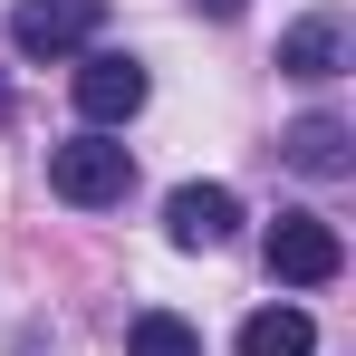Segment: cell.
<instances>
[{
	"mask_svg": "<svg viewBox=\"0 0 356 356\" xmlns=\"http://www.w3.org/2000/svg\"><path fill=\"white\" fill-rule=\"evenodd\" d=\"M49 193L77 202V212H106V202L135 193V154L116 135H67V145H49Z\"/></svg>",
	"mask_w": 356,
	"mask_h": 356,
	"instance_id": "cell-1",
	"label": "cell"
},
{
	"mask_svg": "<svg viewBox=\"0 0 356 356\" xmlns=\"http://www.w3.org/2000/svg\"><path fill=\"white\" fill-rule=\"evenodd\" d=\"M106 29V0H19L10 10V49L19 58H67Z\"/></svg>",
	"mask_w": 356,
	"mask_h": 356,
	"instance_id": "cell-2",
	"label": "cell"
},
{
	"mask_svg": "<svg viewBox=\"0 0 356 356\" xmlns=\"http://www.w3.org/2000/svg\"><path fill=\"white\" fill-rule=\"evenodd\" d=\"M260 250H270V280H298V289H318V280H337V270H347V241L327 232L318 212H280Z\"/></svg>",
	"mask_w": 356,
	"mask_h": 356,
	"instance_id": "cell-3",
	"label": "cell"
},
{
	"mask_svg": "<svg viewBox=\"0 0 356 356\" xmlns=\"http://www.w3.org/2000/svg\"><path fill=\"white\" fill-rule=\"evenodd\" d=\"M77 116L97 125H125V116H145V67L125 58V49H87L77 58Z\"/></svg>",
	"mask_w": 356,
	"mask_h": 356,
	"instance_id": "cell-4",
	"label": "cell"
},
{
	"mask_svg": "<svg viewBox=\"0 0 356 356\" xmlns=\"http://www.w3.org/2000/svg\"><path fill=\"white\" fill-rule=\"evenodd\" d=\"M164 232H174V250H222L241 232V193L232 183H183L164 202Z\"/></svg>",
	"mask_w": 356,
	"mask_h": 356,
	"instance_id": "cell-5",
	"label": "cell"
},
{
	"mask_svg": "<svg viewBox=\"0 0 356 356\" xmlns=\"http://www.w3.org/2000/svg\"><path fill=\"white\" fill-rule=\"evenodd\" d=\"M347 58H356V29H347V10H308L289 39H280V67H289V77H337Z\"/></svg>",
	"mask_w": 356,
	"mask_h": 356,
	"instance_id": "cell-6",
	"label": "cell"
},
{
	"mask_svg": "<svg viewBox=\"0 0 356 356\" xmlns=\"http://www.w3.org/2000/svg\"><path fill=\"white\" fill-rule=\"evenodd\" d=\"M347 145H356V135H347V116H298L289 135H280V154H289L298 174H318V183H337V174L356 164Z\"/></svg>",
	"mask_w": 356,
	"mask_h": 356,
	"instance_id": "cell-7",
	"label": "cell"
},
{
	"mask_svg": "<svg viewBox=\"0 0 356 356\" xmlns=\"http://www.w3.org/2000/svg\"><path fill=\"white\" fill-rule=\"evenodd\" d=\"M308 347H318L308 308H260V318H241V356H308Z\"/></svg>",
	"mask_w": 356,
	"mask_h": 356,
	"instance_id": "cell-8",
	"label": "cell"
},
{
	"mask_svg": "<svg viewBox=\"0 0 356 356\" xmlns=\"http://www.w3.org/2000/svg\"><path fill=\"white\" fill-rule=\"evenodd\" d=\"M125 356H202V337H193V318H174V308H145L125 327Z\"/></svg>",
	"mask_w": 356,
	"mask_h": 356,
	"instance_id": "cell-9",
	"label": "cell"
},
{
	"mask_svg": "<svg viewBox=\"0 0 356 356\" xmlns=\"http://www.w3.org/2000/svg\"><path fill=\"white\" fill-rule=\"evenodd\" d=\"M193 10H202V19H241L250 0H193Z\"/></svg>",
	"mask_w": 356,
	"mask_h": 356,
	"instance_id": "cell-10",
	"label": "cell"
},
{
	"mask_svg": "<svg viewBox=\"0 0 356 356\" xmlns=\"http://www.w3.org/2000/svg\"><path fill=\"white\" fill-rule=\"evenodd\" d=\"M0 125H10V87H0Z\"/></svg>",
	"mask_w": 356,
	"mask_h": 356,
	"instance_id": "cell-11",
	"label": "cell"
}]
</instances>
